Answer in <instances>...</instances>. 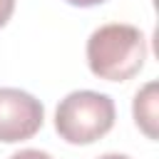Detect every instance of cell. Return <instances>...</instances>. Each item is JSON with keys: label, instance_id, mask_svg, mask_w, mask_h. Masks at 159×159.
<instances>
[{"label": "cell", "instance_id": "obj_2", "mask_svg": "<svg viewBox=\"0 0 159 159\" xmlns=\"http://www.w3.org/2000/svg\"><path fill=\"white\" fill-rule=\"evenodd\" d=\"M114 102L109 94L77 89L70 92L55 112V129L67 144H92L114 127Z\"/></svg>", "mask_w": 159, "mask_h": 159}, {"label": "cell", "instance_id": "obj_5", "mask_svg": "<svg viewBox=\"0 0 159 159\" xmlns=\"http://www.w3.org/2000/svg\"><path fill=\"white\" fill-rule=\"evenodd\" d=\"M12 12H15V0H0V27L7 25Z\"/></svg>", "mask_w": 159, "mask_h": 159}, {"label": "cell", "instance_id": "obj_8", "mask_svg": "<svg viewBox=\"0 0 159 159\" xmlns=\"http://www.w3.org/2000/svg\"><path fill=\"white\" fill-rule=\"evenodd\" d=\"M99 159H129L127 154H102Z\"/></svg>", "mask_w": 159, "mask_h": 159}, {"label": "cell", "instance_id": "obj_7", "mask_svg": "<svg viewBox=\"0 0 159 159\" xmlns=\"http://www.w3.org/2000/svg\"><path fill=\"white\" fill-rule=\"evenodd\" d=\"M65 2H70V5H75V7H94V5H102V2H107V0H65Z\"/></svg>", "mask_w": 159, "mask_h": 159}, {"label": "cell", "instance_id": "obj_1", "mask_svg": "<svg viewBox=\"0 0 159 159\" xmlns=\"http://www.w3.org/2000/svg\"><path fill=\"white\" fill-rule=\"evenodd\" d=\"M147 60V40L139 27L109 22L97 27L87 40V65L92 75L109 82L132 80Z\"/></svg>", "mask_w": 159, "mask_h": 159}, {"label": "cell", "instance_id": "obj_6", "mask_svg": "<svg viewBox=\"0 0 159 159\" xmlns=\"http://www.w3.org/2000/svg\"><path fill=\"white\" fill-rule=\"evenodd\" d=\"M10 159H52L47 152H40V149H22L17 154H12Z\"/></svg>", "mask_w": 159, "mask_h": 159}, {"label": "cell", "instance_id": "obj_3", "mask_svg": "<svg viewBox=\"0 0 159 159\" xmlns=\"http://www.w3.org/2000/svg\"><path fill=\"white\" fill-rule=\"evenodd\" d=\"M45 107L37 97L17 87H0V142H25L40 132Z\"/></svg>", "mask_w": 159, "mask_h": 159}, {"label": "cell", "instance_id": "obj_4", "mask_svg": "<svg viewBox=\"0 0 159 159\" xmlns=\"http://www.w3.org/2000/svg\"><path fill=\"white\" fill-rule=\"evenodd\" d=\"M154 89L157 84L149 82L142 92H137L134 97V119H137V127L144 129L147 137L157 139V129H154V122H157V99H154Z\"/></svg>", "mask_w": 159, "mask_h": 159}]
</instances>
